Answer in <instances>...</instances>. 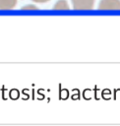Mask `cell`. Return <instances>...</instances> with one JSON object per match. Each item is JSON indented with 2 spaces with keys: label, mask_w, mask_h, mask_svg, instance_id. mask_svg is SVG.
Segmentation results:
<instances>
[{
  "label": "cell",
  "mask_w": 120,
  "mask_h": 126,
  "mask_svg": "<svg viewBox=\"0 0 120 126\" xmlns=\"http://www.w3.org/2000/svg\"><path fill=\"white\" fill-rule=\"evenodd\" d=\"M74 10L88 11L91 10L94 5V0H71Z\"/></svg>",
  "instance_id": "obj_1"
},
{
  "label": "cell",
  "mask_w": 120,
  "mask_h": 126,
  "mask_svg": "<svg viewBox=\"0 0 120 126\" xmlns=\"http://www.w3.org/2000/svg\"><path fill=\"white\" fill-rule=\"evenodd\" d=\"M98 9L102 11L120 10V0H101L99 2Z\"/></svg>",
  "instance_id": "obj_2"
},
{
  "label": "cell",
  "mask_w": 120,
  "mask_h": 126,
  "mask_svg": "<svg viewBox=\"0 0 120 126\" xmlns=\"http://www.w3.org/2000/svg\"><path fill=\"white\" fill-rule=\"evenodd\" d=\"M17 0H0V10H12L16 7Z\"/></svg>",
  "instance_id": "obj_3"
},
{
  "label": "cell",
  "mask_w": 120,
  "mask_h": 126,
  "mask_svg": "<svg viewBox=\"0 0 120 126\" xmlns=\"http://www.w3.org/2000/svg\"><path fill=\"white\" fill-rule=\"evenodd\" d=\"M69 9L70 7L67 0H58L53 6V10H56V11H67Z\"/></svg>",
  "instance_id": "obj_4"
},
{
  "label": "cell",
  "mask_w": 120,
  "mask_h": 126,
  "mask_svg": "<svg viewBox=\"0 0 120 126\" xmlns=\"http://www.w3.org/2000/svg\"><path fill=\"white\" fill-rule=\"evenodd\" d=\"M38 8L34 5H27V6H24L22 7V10H37Z\"/></svg>",
  "instance_id": "obj_5"
},
{
  "label": "cell",
  "mask_w": 120,
  "mask_h": 126,
  "mask_svg": "<svg viewBox=\"0 0 120 126\" xmlns=\"http://www.w3.org/2000/svg\"><path fill=\"white\" fill-rule=\"evenodd\" d=\"M34 3H46V2H48V1H50V0H32Z\"/></svg>",
  "instance_id": "obj_6"
}]
</instances>
